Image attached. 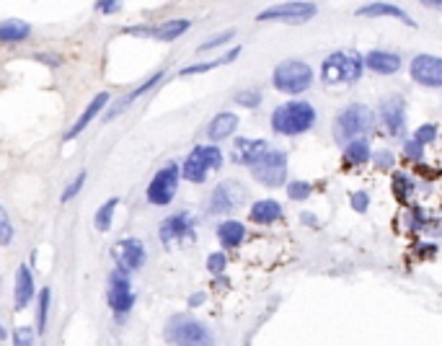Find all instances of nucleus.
Listing matches in <instances>:
<instances>
[{
	"mask_svg": "<svg viewBox=\"0 0 442 346\" xmlns=\"http://www.w3.org/2000/svg\"><path fill=\"white\" fill-rule=\"evenodd\" d=\"M313 122L315 109L308 101H287L272 114V129L279 135H302L313 127Z\"/></svg>",
	"mask_w": 442,
	"mask_h": 346,
	"instance_id": "obj_1",
	"label": "nucleus"
},
{
	"mask_svg": "<svg viewBox=\"0 0 442 346\" xmlns=\"http://www.w3.org/2000/svg\"><path fill=\"white\" fill-rule=\"evenodd\" d=\"M375 124V116L365 104H352L347 106L334 122V135L339 142H354L362 139V135H367Z\"/></svg>",
	"mask_w": 442,
	"mask_h": 346,
	"instance_id": "obj_2",
	"label": "nucleus"
},
{
	"mask_svg": "<svg viewBox=\"0 0 442 346\" xmlns=\"http://www.w3.org/2000/svg\"><path fill=\"white\" fill-rule=\"evenodd\" d=\"M166 338L174 346H215V338L207 325L186 315L171 318V323L166 325Z\"/></svg>",
	"mask_w": 442,
	"mask_h": 346,
	"instance_id": "obj_3",
	"label": "nucleus"
},
{
	"mask_svg": "<svg viewBox=\"0 0 442 346\" xmlns=\"http://www.w3.org/2000/svg\"><path fill=\"white\" fill-rule=\"evenodd\" d=\"M362 75V59L354 52H334L321 65V78L326 85L337 83H354Z\"/></svg>",
	"mask_w": 442,
	"mask_h": 346,
	"instance_id": "obj_4",
	"label": "nucleus"
},
{
	"mask_svg": "<svg viewBox=\"0 0 442 346\" xmlns=\"http://www.w3.org/2000/svg\"><path fill=\"white\" fill-rule=\"evenodd\" d=\"M272 83H274L277 91L298 96V93L311 88V83H313V70L308 68L302 59H287V62L277 65Z\"/></svg>",
	"mask_w": 442,
	"mask_h": 346,
	"instance_id": "obj_5",
	"label": "nucleus"
},
{
	"mask_svg": "<svg viewBox=\"0 0 442 346\" xmlns=\"http://www.w3.org/2000/svg\"><path fill=\"white\" fill-rule=\"evenodd\" d=\"M222 165V152L215 145H199L189 152V158L184 161V178L192 184H202L207 171L220 168Z\"/></svg>",
	"mask_w": 442,
	"mask_h": 346,
	"instance_id": "obj_6",
	"label": "nucleus"
},
{
	"mask_svg": "<svg viewBox=\"0 0 442 346\" xmlns=\"http://www.w3.org/2000/svg\"><path fill=\"white\" fill-rule=\"evenodd\" d=\"M251 173L259 184L269 186V189L282 186L287 178V155L282 150H267L251 165Z\"/></svg>",
	"mask_w": 442,
	"mask_h": 346,
	"instance_id": "obj_7",
	"label": "nucleus"
},
{
	"mask_svg": "<svg viewBox=\"0 0 442 346\" xmlns=\"http://www.w3.org/2000/svg\"><path fill=\"white\" fill-rule=\"evenodd\" d=\"M176 186H179V168H176V163H168L166 168L153 176L151 186H148V202L151 204H168L176 194Z\"/></svg>",
	"mask_w": 442,
	"mask_h": 346,
	"instance_id": "obj_8",
	"label": "nucleus"
},
{
	"mask_svg": "<svg viewBox=\"0 0 442 346\" xmlns=\"http://www.w3.org/2000/svg\"><path fill=\"white\" fill-rule=\"evenodd\" d=\"M315 13H318L315 3H285V5H277V8H269V11L259 13L256 18L259 21H282L298 26V23L311 21Z\"/></svg>",
	"mask_w": 442,
	"mask_h": 346,
	"instance_id": "obj_9",
	"label": "nucleus"
},
{
	"mask_svg": "<svg viewBox=\"0 0 442 346\" xmlns=\"http://www.w3.org/2000/svg\"><path fill=\"white\" fill-rule=\"evenodd\" d=\"M411 78L421 85L440 88L442 85V59L434 55H419L411 59Z\"/></svg>",
	"mask_w": 442,
	"mask_h": 346,
	"instance_id": "obj_10",
	"label": "nucleus"
},
{
	"mask_svg": "<svg viewBox=\"0 0 442 346\" xmlns=\"http://www.w3.org/2000/svg\"><path fill=\"white\" fill-rule=\"evenodd\" d=\"M246 196V189L241 184H235V181H225L220 184L212 196H209V212H215V215H225V212H231L235 209L241 202H244Z\"/></svg>",
	"mask_w": 442,
	"mask_h": 346,
	"instance_id": "obj_11",
	"label": "nucleus"
},
{
	"mask_svg": "<svg viewBox=\"0 0 442 346\" xmlns=\"http://www.w3.org/2000/svg\"><path fill=\"white\" fill-rule=\"evenodd\" d=\"M135 302V292L129 287V279L125 277V271H114L109 279V305L114 312H127Z\"/></svg>",
	"mask_w": 442,
	"mask_h": 346,
	"instance_id": "obj_12",
	"label": "nucleus"
},
{
	"mask_svg": "<svg viewBox=\"0 0 442 346\" xmlns=\"http://www.w3.org/2000/svg\"><path fill=\"white\" fill-rule=\"evenodd\" d=\"M114 256L119 261V271H135L145 264V245L138 238H125L114 245Z\"/></svg>",
	"mask_w": 442,
	"mask_h": 346,
	"instance_id": "obj_13",
	"label": "nucleus"
},
{
	"mask_svg": "<svg viewBox=\"0 0 442 346\" xmlns=\"http://www.w3.org/2000/svg\"><path fill=\"white\" fill-rule=\"evenodd\" d=\"M267 150L269 148H267V142H264V139L241 137V139H235V145H233V161L251 168V165H254V163L259 161Z\"/></svg>",
	"mask_w": 442,
	"mask_h": 346,
	"instance_id": "obj_14",
	"label": "nucleus"
},
{
	"mask_svg": "<svg viewBox=\"0 0 442 346\" xmlns=\"http://www.w3.org/2000/svg\"><path fill=\"white\" fill-rule=\"evenodd\" d=\"M380 119H383V124L388 127L391 135H401L404 132V101L398 98V96H391V98H385L383 106H380Z\"/></svg>",
	"mask_w": 442,
	"mask_h": 346,
	"instance_id": "obj_15",
	"label": "nucleus"
},
{
	"mask_svg": "<svg viewBox=\"0 0 442 346\" xmlns=\"http://www.w3.org/2000/svg\"><path fill=\"white\" fill-rule=\"evenodd\" d=\"M194 235V222L189 215H174L161 225V241H181V238H192Z\"/></svg>",
	"mask_w": 442,
	"mask_h": 346,
	"instance_id": "obj_16",
	"label": "nucleus"
},
{
	"mask_svg": "<svg viewBox=\"0 0 442 346\" xmlns=\"http://www.w3.org/2000/svg\"><path fill=\"white\" fill-rule=\"evenodd\" d=\"M106 104H109V93H99V96L93 98L91 104H88V109H86V111H83V114H81V119H78V122H75V124L70 127L68 137H65V139H75V137H78V135H81L83 129L88 127V124H91L93 119H96V116L101 114V109H104Z\"/></svg>",
	"mask_w": 442,
	"mask_h": 346,
	"instance_id": "obj_17",
	"label": "nucleus"
},
{
	"mask_svg": "<svg viewBox=\"0 0 442 346\" xmlns=\"http://www.w3.org/2000/svg\"><path fill=\"white\" fill-rule=\"evenodd\" d=\"M365 65L372 70V72H380V75H391L395 70H401V57L393 55V52H370Z\"/></svg>",
	"mask_w": 442,
	"mask_h": 346,
	"instance_id": "obj_18",
	"label": "nucleus"
},
{
	"mask_svg": "<svg viewBox=\"0 0 442 346\" xmlns=\"http://www.w3.org/2000/svg\"><path fill=\"white\" fill-rule=\"evenodd\" d=\"M31 297H34V279H31V271H29V266H18V271H16V308H18V310L26 308Z\"/></svg>",
	"mask_w": 442,
	"mask_h": 346,
	"instance_id": "obj_19",
	"label": "nucleus"
},
{
	"mask_svg": "<svg viewBox=\"0 0 442 346\" xmlns=\"http://www.w3.org/2000/svg\"><path fill=\"white\" fill-rule=\"evenodd\" d=\"M357 13H360V16H393V18H401V21L408 23V26H417V21H414L404 8L391 5V3H370V5H362Z\"/></svg>",
	"mask_w": 442,
	"mask_h": 346,
	"instance_id": "obj_20",
	"label": "nucleus"
},
{
	"mask_svg": "<svg viewBox=\"0 0 442 346\" xmlns=\"http://www.w3.org/2000/svg\"><path fill=\"white\" fill-rule=\"evenodd\" d=\"M235 127H238V116L231 114V111H222V114H218L215 119H212L207 135L212 139H225L235 132Z\"/></svg>",
	"mask_w": 442,
	"mask_h": 346,
	"instance_id": "obj_21",
	"label": "nucleus"
},
{
	"mask_svg": "<svg viewBox=\"0 0 442 346\" xmlns=\"http://www.w3.org/2000/svg\"><path fill=\"white\" fill-rule=\"evenodd\" d=\"M279 217H282V207L274 199H261L251 207V219L259 222V225H269V222H274Z\"/></svg>",
	"mask_w": 442,
	"mask_h": 346,
	"instance_id": "obj_22",
	"label": "nucleus"
},
{
	"mask_svg": "<svg viewBox=\"0 0 442 346\" xmlns=\"http://www.w3.org/2000/svg\"><path fill=\"white\" fill-rule=\"evenodd\" d=\"M163 78V72H155V75H153L151 81H145L142 83V85H138V88H135V91L132 93H127V96H125V98H122V101H116L114 106H112V111H109V114H106V119H114V116H119V111H125V109H127L129 104H132V101H138L140 96H142V93H148L153 88V85H155V83L161 81Z\"/></svg>",
	"mask_w": 442,
	"mask_h": 346,
	"instance_id": "obj_23",
	"label": "nucleus"
},
{
	"mask_svg": "<svg viewBox=\"0 0 442 346\" xmlns=\"http://www.w3.org/2000/svg\"><path fill=\"white\" fill-rule=\"evenodd\" d=\"M29 23L18 21V18H8V21L0 23V42H21L29 36Z\"/></svg>",
	"mask_w": 442,
	"mask_h": 346,
	"instance_id": "obj_24",
	"label": "nucleus"
},
{
	"mask_svg": "<svg viewBox=\"0 0 442 346\" xmlns=\"http://www.w3.org/2000/svg\"><path fill=\"white\" fill-rule=\"evenodd\" d=\"M218 238H220L222 245H238L246 238V228L235 219H225L218 228Z\"/></svg>",
	"mask_w": 442,
	"mask_h": 346,
	"instance_id": "obj_25",
	"label": "nucleus"
},
{
	"mask_svg": "<svg viewBox=\"0 0 442 346\" xmlns=\"http://www.w3.org/2000/svg\"><path fill=\"white\" fill-rule=\"evenodd\" d=\"M370 161V145H367V139H354V142H349L347 150H344V163L347 165H360V163Z\"/></svg>",
	"mask_w": 442,
	"mask_h": 346,
	"instance_id": "obj_26",
	"label": "nucleus"
},
{
	"mask_svg": "<svg viewBox=\"0 0 442 346\" xmlns=\"http://www.w3.org/2000/svg\"><path fill=\"white\" fill-rule=\"evenodd\" d=\"M186 29H189V21L186 18H176V21H168L163 23V26H158V29H153L151 34L155 39H163V42H174V39H179V36L184 34Z\"/></svg>",
	"mask_w": 442,
	"mask_h": 346,
	"instance_id": "obj_27",
	"label": "nucleus"
},
{
	"mask_svg": "<svg viewBox=\"0 0 442 346\" xmlns=\"http://www.w3.org/2000/svg\"><path fill=\"white\" fill-rule=\"evenodd\" d=\"M241 55V49L235 46V49H231L225 57H220V59H212V62H202V65H192V68H184L181 70V75H194V72H207V70H215V68H220V65H225V62H233V59Z\"/></svg>",
	"mask_w": 442,
	"mask_h": 346,
	"instance_id": "obj_28",
	"label": "nucleus"
},
{
	"mask_svg": "<svg viewBox=\"0 0 442 346\" xmlns=\"http://www.w3.org/2000/svg\"><path fill=\"white\" fill-rule=\"evenodd\" d=\"M116 204H119V199H116V196H112L104 207H99V212H96V228H99L101 232H106L109 228H112V217H114Z\"/></svg>",
	"mask_w": 442,
	"mask_h": 346,
	"instance_id": "obj_29",
	"label": "nucleus"
},
{
	"mask_svg": "<svg viewBox=\"0 0 442 346\" xmlns=\"http://www.w3.org/2000/svg\"><path fill=\"white\" fill-rule=\"evenodd\" d=\"M47 310H49V289H42L39 295V312H36V323H39V334H44L47 325Z\"/></svg>",
	"mask_w": 442,
	"mask_h": 346,
	"instance_id": "obj_30",
	"label": "nucleus"
},
{
	"mask_svg": "<svg viewBox=\"0 0 442 346\" xmlns=\"http://www.w3.org/2000/svg\"><path fill=\"white\" fill-rule=\"evenodd\" d=\"M311 191H313V186L305 184V181H292V184L287 186V194H290V199H295V202L308 199V196H311Z\"/></svg>",
	"mask_w": 442,
	"mask_h": 346,
	"instance_id": "obj_31",
	"label": "nucleus"
},
{
	"mask_svg": "<svg viewBox=\"0 0 442 346\" xmlns=\"http://www.w3.org/2000/svg\"><path fill=\"white\" fill-rule=\"evenodd\" d=\"M434 137H437V127H434V124H424V127H419L417 132H414V142L421 145V148H424L427 142H432Z\"/></svg>",
	"mask_w": 442,
	"mask_h": 346,
	"instance_id": "obj_32",
	"label": "nucleus"
},
{
	"mask_svg": "<svg viewBox=\"0 0 442 346\" xmlns=\"http://www.w3.org/2000/svg\"><path fill=\"white\" fill-rule=\"evenodd\" d=\"M11 238H13V225H11V219H8V215H5V209L0 207V243L8 245Z\"/></svg>",
	"mask_w": 442,
	"mask_h": 346,
	"instance_id": "obj_33",
	"label": "nucleus"
},
{
	"mask_svg": "<svg viewBox=\"0 0 442 346\" xmlns=\"http://www.w3.org/2000/svg\"><path fill=\"white\" fill-rule=\"evenodd\" d=\"M393 189H395V194H398V199H408V194H411V181H408V176L395 173Z\"/></svg>",
	"mask_w": 442,
	"mask_h": 346,
	"instance_id": "obj_34",
	"label": "nucleus"
},
{
	"mask_svg": "<svg viewBox=\"0 0 442 346\" xmlns=\"http://www.w3.org/2000/svg\"><path fill=\"white\" fill-rule=\"evenodd\" d=\"M13 346H34V334H31V328H16V334H13Z\"/></svg>",
	"mask_w": 442,
	"mask_h": 346,
	"instance_id": "obj_35",
	"label": "nucleus"
},
{
	"mask_svg": "<svg viewBox=\"0 0 442 346\" xmlns=\"http://www.w3.org/2000/svg\"><path fill=\"white\" fill-rule=\"evenodd\" d=\"M83 184H86V173L81 171L78 176H75V181H73V184H70L68 189L62 191V202H70V199H73V196H75L83 189Z\"/></svg>",
	"mask_w": 442,
	"mask_h": 346,
	"instance_id": "obj_36",
	"label": "nucleus"
},
{
	"mask_svg": "<svg viewBox=\"0 0 442 346\" xmlns=\"http://www.w3.org/2000/svg\"><path fill=\"white\" fill-rule=\"evenodd\" d=\"M235 101H238L241 106H248V109H251V106L261 104V93H259V91H244V93H238V96H235Z\"/></svg>",
	"mask_w": 442,
	"mask_h": 346,
	"instance_id": "obj_37",
	"label": "nucleus"
},
{
	"mask_svg": "<svg viewBox=\"0 0 442 346\" xmlns=\"http://www.w3.org/2000/svg\"><path fill=\"white\" fill-rule=\"evenodd\" d=\"M225 264H228V258H225V254H212L207 258V269L212 271V274H220L222 269H225Z\"/></svg>",
	"mask_w": 442,
	"mask_h": 346,
	"instance_id": "obj_38",
	"label": "nucleus"
},
{
	"mask_svg": "<svg viewBox=\"0 0 442 346\" xmlns=\"http://www.w3.org/2000/svg\"><path fill=\"white\" fill-rule=\"evenodd\" d=\"M233 34H235V31H233V29H228V31H222L220 36H215V39H207V42H205V44L199 46V49H202V52H205V49H212V46H220V44H225V42H228V39H233Z\"/></svg>",
	"mask_w": 442,
	"mask_h": 346,
	"instance_id": "obj_39",
	"label": "nucleus"
},
{
	"mask_svg": "<svg viewBox=\"0 0 442 346\" xmlns=\"http://www.w3.org/2000/svg\"><path fill=\"white\" fill-rule=\"evenodd\" d=\"M404 152H406V158H411V161H419V158H424V148H421V145H417L414 139H408L406 145H404Z\"/></svg>",
	"mask_w": 442,
	"mask_h": 346,
	"instance_id": "obj_40",
	"label": "nucleus"
},
{
	"mask_svg": "<svg viewBox=\"0 0 442 346\" xmlns=\"http://www.w3.org/2000/svg\"><path fill=\"white\" fill-rule=\"evenodd\" d=\"M367 199H370V196L365 194V191H354V194H352V209H354V212H365L367 204H370Z\"/></svg>",
	"mask_w": 442,
	"mask_h": 346,
	"instance_id": "obj_41",
	"label": "nucleus"
},
{
	"mask_svg": "<svg viewBox=\"0 0 442 346\" xmlns=\"http://www.w3.org/2000/svg\"><path fill=\"white\" fill-rule=\"evenodd\" d=\"M96 11H99V13H116V11H122V3H114V0H101V3H96Z\"/></svg>",
	"mask_w": 442,
	"mask_h": 346,
	"instance_id": "obj_42",
	"label": "nucleus"
},
{
	"mask_svg": "<svg viewBox=\"0 0 442 346\" xmlns=\"http://www.w3.org/2000/svg\"><path fill=\"white\" fill-rule=\"evenodd\" d=\"M375 165H378V168H391V165H393V155L388 150L375 152Z\"/></svg>",
	"mask_w": 442,
	"mask_h": 346,
	"instance_id": "obj_43",
	"label": "nucleus"
},
{
	"mask_svg": "<svg viewBox=\"0 0 442 346\" xmlns=\"http://www.w3.org/2000/svg\"><path fill=\"white\" fill-rule=\"evenodd\" d=\"M202 300H205V295H202V292H199V295H192L189 305H202Z\"/></svg>",
	"mask_w": 442,
	"mask_h": 346,
	"instance_id": "obj_44",
	"label": "nucleus"
},
{
	"mask_svg": "<svg viewBox=\"0 0 442 346\" xmlns=\"http://www.w3.org/2000/svg\"><path fill=\"white\" fill-rule=\"evenodd\" d=\"M0 338H5V328L3 325H0Z\"/></svg>",
	"mask_w": 442,
	"mask_h": 346,
	"instance_id": "obj_45",
	"label": "nucleus"
},
{
	"mask_svg": "<svg viewBox=\"0 0 442 346\" xmlns=\"http://www.w3.org/2000/svg\"><path fill=\"white\" fill-rule=\"evenodd\" d=\"M430 5H434V8H442V3H430Z\"/></svg>",
	"mask_w": 442,
	"mask_h": 346,
	"instance_id": "obj_46",
	"label": "nucleus"
}]
</instances>
